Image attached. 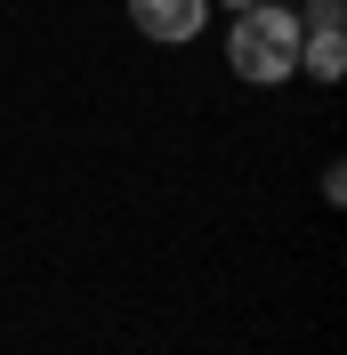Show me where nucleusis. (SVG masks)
Wrapping results in <instances>:
<instances>
[{
  "label": "nucleus",
  "mask_w": 347,
  "mask_h": 355,
  "mask_svg": "<svg viewBox=\"0 0 347 355\" xmlns=\"http://www.w3.org/2000/svg\"><path fill=\"white\" fill-rule=\"evenodd\" d=\"M210 8H226V17H235V8H251V0H210Z\"/></svg>",
  "instance_id": "nucleus-5"
},
{
  "label": "nucleus",
  "mask_w": 347,
  "mask_h": 355,
  "mask_svg": "<svg viewBox=\"0 0 347 355\" xmlns=\"http://www.w3.org/2000/svg\"><path fill=\"white\" fill-rule=\"evenodd\" d=\"M130 24L146 41H162V49H186V41H202L210 0H130Z\"/></svg>",
  "instance_id": "nucleus-2"
},
{
  "label": "nucleus",
  "mask_w": 347,
  "mask_h": 355,
  "mask_svg": "<svg viewBox=\"0 0 347 355\" xmlns=\"http://www.w3.org/2000/svg\"><path fill=\"white\" fill-rule=\"evenodd\" d=\"M299 24H347V0H307Z\"/></svg>",
  "instance_id": "nucleus-4"
},
{
  "label": "nucleus",
  "mask_w": 347,
  "mask_h": 355,
  "mask_svg": "<svg viewBox=\"0 0 347 355\" xmlns=\"http://www.w3.org/2000/svg\"><path fill=\"white\" fill-rule=\"evenodd\" d=\"M299 73L323 81V89L347 73V33H339V24H307V33H299Z\"/></svg>",
  "instance_id": "nucleus-3"
},
{
  "label": "nucleus",
  "mask_w": 347,
  "mask_h": 355,
  "mask_svg": "<svg viewBox=\"0 0 347 355\" xmlns=\"http://www.w3.org/2000/svg\"><path fill=\"white\" fill-rule=\"evenodd\" d=\"M299 8H282V0H251V8H235V24H226V73L251 89H282L299 81Z\"/></svg>",
  "instance_id": "nucleus-1"
}]
</instances>
